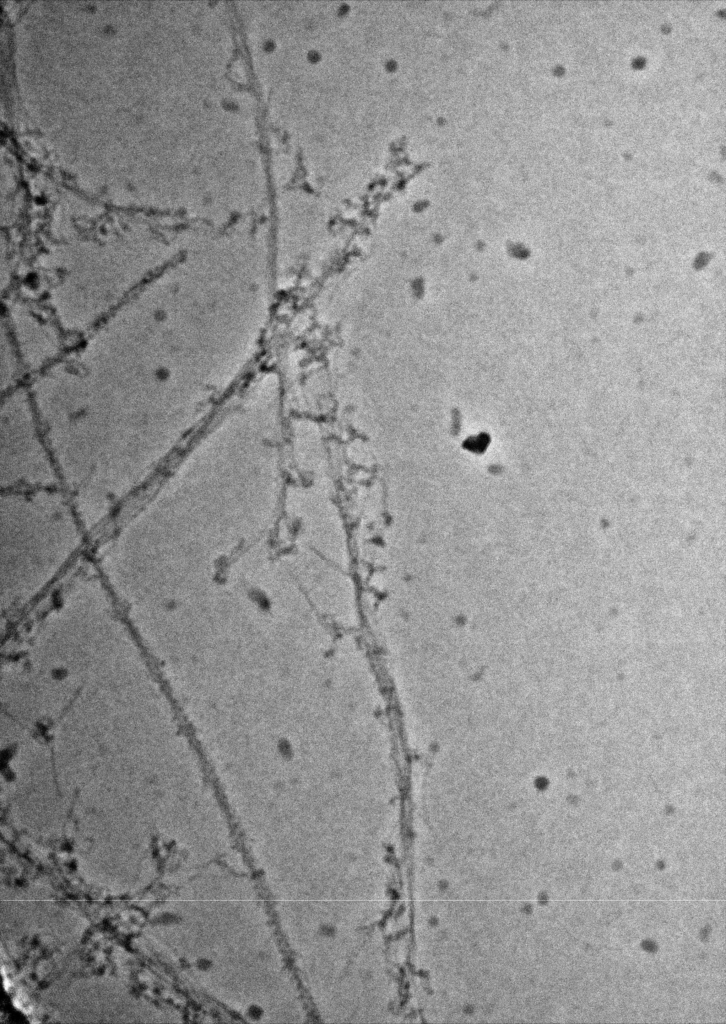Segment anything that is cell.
Returning <instances> with one entry per match:
<instances>
[{"instance_id":"cell-1","label":"cell","mask_w":726,"mask_h":1024,"mask_svg":"<svg viewBox=\"0 0 726 1024\" xmlns=\"http://www.w3.org/2000/svg\"><path fill=\"white\" fill-rule=\"evenodd\" d=\"M2 601L35 597L88 554L89 532L61 487L1 491Z\"/></svg>"},{"instance_id":"cell-2","label":"cell","mask_w":726,"mask_h":1024,"mask_svg":"<svg viewBox=\"0 0 726 1024\" xmlns=\"http://www.w3.org/2000/svg\"><path fill=\"white\" fill-rule=\"evenodd\" d=\"M1 491L61 487L56 462L38 414L31 407L2 410Z\"/></svg>"}]
</instances>
